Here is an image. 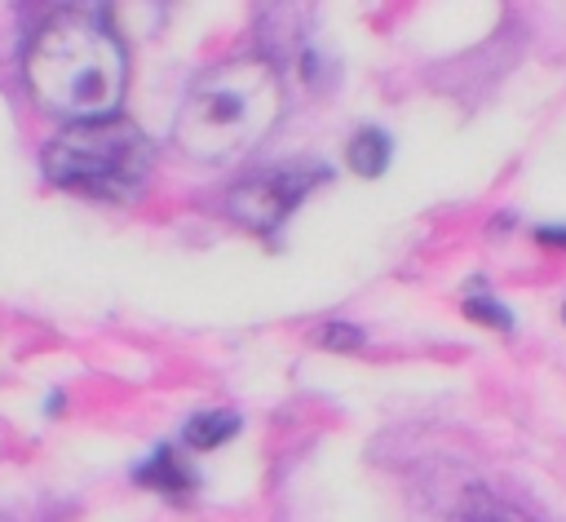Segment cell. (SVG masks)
I'll return each mask as SVG.
<instances>
[{"mask_svg":"<svg viewBox=\"0 0 566 522\" xmlns=\"http://www.w3.org/2000/svg\"><path fill=\"white\" fill-rule=\"evenodd\" d=\"M22 71L31 97L49 115L88 124V119H106L119 106L128 62H124V44L97 13L62 9L35 31Z\"/></svg>","mask_w":566,"mask_h":522,"instance_id":"obj_1","label":"cell"},{"mask_svg":"<svg viewBox=\"0 0 566 522\" xmlns=\"http://www.w3.org/2000/svg\"><path fill=\"white\" fill-rule=\"evenodd\" d=\"M283 84L265 58H230L203 71L172 124L177 146L203 164H230L248 155L279 119Z\"/></svg>","mask_w":566,"mask_h":522,"instance_id":"obj_2","label":"cell"},{"mask_svg":"<svg viewBox=\"0 0 566 522\" xmlns=\"http://www.w3.org/2000/svg\"><path fill=\"white\" fill-rule=\"evenodd\" d=\"M150 159L155 150L146 133L128 119L106 115L88 124H66L44 146V177L75 195L133 199L150 177Z\"/></svg>","mask_w":566,"mask_h":522,"instance_id":"obj_3","label":"cell"},{"mask_svg":"<svg viewBox=\"0 0 566 522\" xmlns=\"http://www.w3.org/2000/svg\"><path fill=\"white\" fill-rule=\"evenodd\" d=\"M314 186V173L310 168H287V173H261L243 186L230 190V217L252 226V230H274L292 208L296 199Z\"/></svg>","mask_w":566,"mask_h":522,"instance_id":"obj_4","label":"cell"},{"mask_svg":"<svg viewBox=\"0 0 566 522\" xmlns=\"http://www.w3.org/2000/svg\"><path fill=\"white\" fill-rule=\"evenodd\" d=\"M447 522H535V518H526L517 504L500 500L486 487H469V491H460V500L447 513Z\"/></svg>","mask_w":566,"mask_h":522,"instance_id":"obj_5","label":"cell"},{"mask_svg":"<svg viewBox=\"0 0 566 522\" xmlns=\"http://www.w3.org/2000/svg\"><path fill=\"white\" fill-rule=\"evenodd\" d=\"M389 137L376 128V124H367V128H358L354 137H349V146H345V159H349V168L358 173V177H380L385 173V164H389Z\"/></svg>","mask_w":566,"mask_h":522,"instance_id":"obj_6","label":"cell"},{"mask_svg":"<svg viewBox=\"0 0 566 522\" xmlns=\"http://www.w3.org/2000/svg\"><path fill=\"white\" fill-rule=\"evenodd\" d=\"M239 429V416L234 411H221V407H212V411H199V416H190L186 420V447H195V451H208V447H221L230 434Z\"/></svg>","mask_w":566,"mask_h":522,"instance_id":"obj_7","label":"cell"},{"mask_svg":"<svg viewBox=\"0 0 566 522\" xmlns=\"http://www.w3.org/2000/svg\"><path fill=\"white\" fill-rule=\"evenodd\" d=\"M137 482H142V487H159V491H186L195 478H190V469L177 460L172 447H159V451L137 469Z\"/></svg>","mask_w":566,"mask_h":522,"instance_id":"obj_8","label":"cell"},{"mask_svg":"<svg viewBox=\"0 0 566 522\" xmlns=\"http://www.w3.org/2000/svg\"><path fill=\"white\" fill-rule=\"evenodd\" d=\"M464 310H469L478 323H486V327H500V332H509V327H513L509 310H504L500 301H491V296H469V301H464Z\"/></svg>","mask_w":566,"mask_h":522,"instance_id":"obj_9","label":"cell"},{"mask_svg":"<svg viewBox=\"0 0 566 522\" xmlns=\"http://www.w3.org/2000/svg\"><path fill=\"white\" fill-rule=\"evenodd\" d=\"M323 345H336V349H354L358 341H363V332L358 327H336V323H327V327H318L314 332Z\"/></svg>","mask_w":566,"mask_h":522,"instance_id":"obj_10","label":"cell"},{"mask_svg":"<svg viewBox=\"0 0 566 522\" xmlns=\"http://www.w3.org/2000/svg\"><path fill=\"white\" fill-rule=\"evenodd\" d=\"M535 239H539V243H548V248H566V230H562V226H539V230H535Z\"/></svg>","mask_w":566,"mask_h":522,"instance_id":"obj_11","label":"cell"},{"mask_svg":"<svg viewBox=\"0 0 566 522\" xmlns=\"http://www.w3.org/2000/svg\"><path fill=\"white\" fill-rule=\"evenodd\" d=\"M562 319H566V305H562Z\"/></svg>","mask_w":566,"mask_h":522,"instance_id":"obj_12","label":"cell"}]
</instances>
